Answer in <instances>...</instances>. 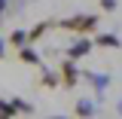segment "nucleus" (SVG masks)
Listing matches in <instances>:
<instances>
[{
    "label": "nucleus",
    "instance_id": "obj_1",
    "mask_svg": "<svg viewBox=\"0 0 122 119\" xmlns=\"http://www.w3.org/2000/svg\"><path fill=\"white\" fill-rule=\"evenodd\" d=\"M61 31H73V34H89V31L98 28V15H70V18H61L58 21Z\"/></svg>",
    "mask_w": 122,
    "mask_h": 119
},
{
    "label": "nucleus",
    "instance_id": "obj_2",
    "mask_svg": "<svg viewBox=\"0 0 122 119\" xmlns=\"http://www.w3.org/2000/svg\"><path fill=\"white\" fill-rule=\"evenodd\" d=\"M58 73H61V86H64V89H73L76 83H79V70H76V64H73V58L61 61Z\"/></svg>",
    "mask_w": 122,
    "mask_h": 119
},
{
    "label": "nucleus",
    "instance_id": "obj_3",
    "mask_svg": "<svg viewBox=\"0 0 122 119\" xmlns=\"http://www.w3.org/2000/svg\"><path fill=\"white\" fill-rule=\"evenodd\" d=\"M89 52H92V40H76V43L73 46H70V58H82V55H89Z\"/></svg>",
    "mask_w": 122,
    "mask_h": 119
},
{
    "label": "nucleus",
    "instance_id": "obj_4",
    "mask_svg": "<svg viewBox=\"0 0 122 119\" xmlns=\"http://www.w3.org/2000/svg\"><path fill=\"white\" fill-rule=\"evenodd\" d=\"M49 28H52V21H40V25H34V28L28 31V40H30V43H34V40H40Z\"/></svg>",
    "mask_w": 122,
    "mask_h": 119
},
{
    "label": "nucleus",
    "instance_id": "obj_5",
    "mask_svg": "<svg viewBox=\"0 0 122 119\" xmlns=\"http://www.w3.org/2000/svg\"><path fill=\"white\" fill-rule=\"evenodd\" d=\"M18 58L25 61V64H40V55L30 49V46H21V52H18Z\"/></svg>",
    "mask_w": 122,
    "mask_h": 119
},
{
    "label": "nucleus",
    "instance_id": "obj_6",
    "mask_svg": "<svg viewBox=\"0 0 122 119\" xmlns=\"http://www.w3.org/2000/svg\"><path fill=\"white\" fill-rule=\"evenodd\" d=\"M98 46H110V49H116L119 46V37H113V34H98V40H95Z\"/></svg>",
    "mask_w": 122,
    "mask_h": 119
},
{
    "label": "nucleus",
    "instance_id": "obj_7",
    "mask_svg": "<svg viewBox=\"0 0 122 119\" xmlns=\"http://www.w3.org/2000/svg\"><path fill=\"white\" fill-rule=\"evenodd\" d=\"M92 113H95L92 101H79V104H76V116H92Z\"/></svg>",
    "mask_w": 122,
    "mask_h": 119
},
{
    "label": "nucleus",
    "instance_id": "obj_8",
    "mask_svg": "<svg viewBox=\"0 0 122 119\" xmlns=\"http://www.w3.org/2000/svg\"><path fill=\"white\" fill-rule=\"evenodd\" d=\"M18 113V107H15V101L9 104V101H0V116H15Z\"/></svg>",
    "mask_w": 122,
    "mask_h": 119
},
{
    "label": "nucleus",
    "instance_id": "obj_9",
    "mask_svg": "<svg viewBox=\"0 0 122 119\" xmlns=\"http://www.w3.org/2000/svg\"><path fill=\"white\" fill-rule=\"evenodd\" d=\"M58 83H61V73H46V76H43V86H49V89L58 86Z\"/></svg>",
    "mask_w": 122,
    "mask_h": 119
},
{
    "label": "nucleus",
    "instance_id": "obj_10",
    "mask_svg": "<svg viewBox=\"0 0 122 119\" xmlns=\"http://www.w3.org/2000/svg\"><path fill=\"white\" fill-rule=\"evenodd\" d=\"M9 43H12V46H25V43H28V37H25V34H18V31H15L12 37H9Z\"/></svg>",
    "mask_w": 122,
    "mask_h": 119
},
{
    "label": "nucleus",
    "instance_id": "obj_11",
    "mask_svg": "<svg viewBox=\"0 0 122 119\" xmlns=\"http://www.w3.org/2000/svg\"><path fill=\"white\" fill-rule=\"evenodd\" d=\"M101 9H104V12H113V9H116V0H101Z\"/></svg>",
    "mask_w": 122,
    "mask_h": 119
},
{
    "label": "nucleus",
    "instance_id": "obj_12",
    "mask_svg": "<svg viewBox=\"0 0 122 119\" xmlns=\"http://www.w3.org/2000/svg\"><path fill=\"white\" fill-rule=\"evenodd\" d=\"M15 107H18V113H30V107H28V101H15Z\"/></svg>",
    "mask_w": 122,
    "mask_h": 119
},
{
    "label": "nucleus",
    "instance_id": "obj_13",
    "mask_svg": "<svg viewBox=\"0 0 122 119\" xmlns=\"http://www.w3.org/2000/svg\"><path fill=\"white\" fill-rule=\"evenodd\" d=\"M3 6H6V0H0V15H3Z\"/></svg>",
    "mask_w": 122,
    "mask_h": 119
},
{
    "label": "nucleus",
    "instance_id": "obj_14",
    "mask_svg": "<svg viewBox=\"0 0 122 119\" xmlns=\"http://www.w3.org/2000/svg\"><path fill=\"white\" fill-rule=\"evenodd\" d=\"M0 58H3V40H0Z\"/></svg>",
    "mask_w": 122,
    "mask_h": 119
}]
</instances>
